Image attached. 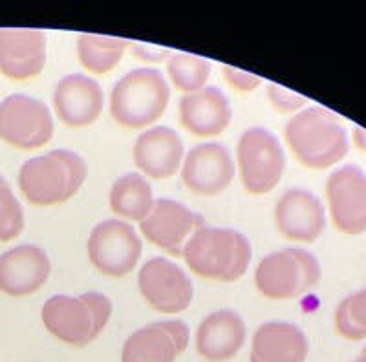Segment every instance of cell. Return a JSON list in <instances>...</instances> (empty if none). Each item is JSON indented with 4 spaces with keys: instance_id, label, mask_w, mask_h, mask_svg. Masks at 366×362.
Returning <instances> with one entry per match:
<instances>
[{
    "instance_id": "obj_1",
    "label": "cell",
    "mask_w": 366,
    "mask_h": 362,
    "mask_svg": "<svg viewBox=\"0 0 366 362\" xmlns=\"http://www.w3.org/2000/svg\"><path fill=\"white\" fill-rule=\"evenodd\" d=\"M284 139L297 161L312 171L337 165L350 150L348 132L337 116L322 106H308L287 121Z\"/></svg>"
},
{
    "instance_id": "obj_2",
    "label": "cell",
    "mask_w": 366,
    "mask_h": 362,
    "mask_svg": "<svg viewBox=\"0 0 366 362\" xmlns=\"http://www.w3.org/2000/svg\"><path fill=\"white\" fill-rule=\"evenodd\" d=\"M86 161L77 152L57 149L22 165L19 188L31 205L51 207L74 198L86 181Z\"/></svg>"
},
{
    "instance_id": "obj_3",
    "label": "cell",
    "mask_w": 366,
    "mask_h": 362,
    "mask_svg": "<svg viewBox=\"0 0 366 362\" xmlns=\"http://www.w3.org/2000/svg\"><path fill=\"white\" fill-rule=\"evenodd\" d=\"M182 256L200 278L234 282L249 269L253 251L240 231L204 225L192 234Z\"/></svg>"
},
{
    "instance_id": "obj_4",
    "label": "cell",
    "mask_w": 366,
    "mask_h": 362,
    "mask_svg": "<svg viewBox=\"0 0 366 362\" xmlns=\"http://www.w3.org/2000/svg\"><path fill=\"white\" fill-rule=\"evenodd\" d=\"M42 324L57 341L84 348L96 341L112 316V300L103 293L55 295L42 306Z\"/></svg>"
},
{
    "instance_id": "obj_5",
    "label": "cell",
    "mask_w": 366,
    "mask_h": 362,
    "mask_svg": "<svg viewBox=\"0 0 366 362\" xmlns=\"http://www.w3.org/2000/svg\"><path fill=\"white\" fill-rule=\"evenodd\" d=\"M171 101V88L156 68H136L114 84L110 116L119 126L137 130L154 125Z\"/></svg>"
},
{
    "instance_id": "obj_6",
    "label": "cell",
    "mask_w": 366,
    "mask_h": 362,
    "mask_svg": "<svg viewBox=\"0 0 366 362\" xmlns=\"http://www.w3.org/2000/svg\"><path fill=\"white\" fill-rule=\"evenodd\" d=\"M322 269L315 254L299 247L264 256L254 271L258 293L269 300H293L317 288Z\"/></svg>"
},
{
    "instance_id": "obj_7",
    "label": "cell",
    "mask_w": 366,
    "mask_h": 362,
    "mask_svg": "<svg viewBox=\"0 0 366 362\" xmlns=\"http://www.w3.org/2000/svg\"><path fill=\"white\" fill-rule=\"evenodd\" d=\"M286 154L274 134L262 126L246 130L237 145V171L249 194L262 196L273 191L282 179Z\"/></svg>"
},
{
    "instance_id": "obj_8",
    "label": "cell",
    "mask_w": 366,
    "mask_h": 362,
    "mask_svg": "<svg viewBox=\"0 0 366 362\" xmlns=\"http://www.w3.org/2000/svg\"><path fill=\"white\" fill-rule=\"evenodd\" d=\"M143 243L132 225L123 220H104L92 229L88 258L101 275L121 278L136 269Z\"/></svg>"
},
{
    "instance_id": "obj_9",
    "label": "cell",
    "mask_w": 366,
    "mask_h": 362,
    "mask_svg": "<svg viewBox=\"0 0 366 362\" xmlns=\"http://www.w3.org/2000/svg\"><path fill=\"white\" fill-rule=\"evenodd\" d=\"M50 109L24 94H11L0 103V139L19 150H37L54 138Z\"/></svg>"
},
{
    "instance_id": "obj_10",
    "label": "cell",
    "mask_w": 366,
    "mask_h": 362,
    "mask_svg": "<svg viewBox=\"0 0 366 362\" xmlns=\"http://www.w3.org/2000/svg\"><path fill=\"white\" fill-rule=\"evenodd\" d=\"M137 288L147 304L163 315H178L191 306L194 289L187 273L163 256L147 260L137 273Z\"/></svg>"
},
{
    "instance_id": "obj_11",
    "label": "cell",
    "mask_w": 366,
    "mask_h": 362,
    "mask_svg": "<svg viewBox=\"0 0 366 362\" xmlns=\"http://www.w3.org/2000/svg\"><path fill=\"white\" fill-rule=\"evenodd\" d=\"M332 223L342 234L366 233V174L355 165L333 171L326 179Z\"/></svg>"
},
{
    "instance_id": "obj_12",
    "label": "cell",
    "mask_w": 366,
    "mask_h": 362,
    "mask_svg": "<svg viewBox=\"0 0 366 362\" xmlns=\"http://www.w3.org/2000/svg\"><path fill=\"white\" fill-rule=\"evenodd\" d=\"M204 225V218L183 203L159 198L154 201L150 213L139 221V229L147 241L158 246L171 256H182L192 234Z\"/></svg>"
},
{
    "instance_id": "obj_13",
    "label": "cell",
    "mask_w": 366,
    "mask_h": 362,
    "mask_svg": "<svg viewBox=\"0 0 366 362\" xmlns=\"http://www.w3.org/2000/svg\"><path fill=\"white\" fill-rule=\"evenodd\" d=\"M182 181L198 196H217L233 183L237 165L222 143H202L185 156Z\"/></svg>"
},
{
    "instance_id": "obj_14",
    "label": "cell",
    "mask_w": 366,
    "mask_h": 362,
    "mask_svg": "<svg viewBox=\"0 0 366 362\" xmlns=\"http://www.w3.org/2000/svg\"><path fill=\"white\" fill-rule=\"evenodd\" d=\"M191 341L183 321H159L137 329L121 350V362H176Z\"/></svg>"
},
{
    "instance_id": "obj_15",
    "label": "cell",
    "mask_w": 366,
    "mask_h": 362,
    "mask_svg": "<svg viewBox=\"0 0 366 362\" xmlns=\"http://www.w3.org/2000/svg\"><path fill=\"white\" fill-rule=\"evenodd\" d=\"M274 225L284 238L313 243L326 229V211L313 192L290 188L274 207Z\"/></svg>"
},
{
    "instance_id": "obj_16",
    "label": "cell",
    "mask_w": 366,
    "mask_h": 362,
    "mask_svg": "<svg viewBox=\"0 0 366 362\" xmlns=\"http://www.w3.org/2000/svg\"><path fill=\"white\" fill-rule=\"evenodd\" d=\"M50 273V256L34 243H22L0 254V291L9 296H28L39 291Z\"/></svg>"
},
{
    "instance_id": "obj_17",
    "label": "cell",
    "mask_w": 366,
    "mask_h": 362,
    "mask_svg": "<svg viewBox=\"0 0 366 362\" xmlns=\"http://www.w3.org/2000/svg\"><path fill=\"white\" fill-rule=\"evenodd\" d=\"M104 106L101 84L83 74H71L57 83L54 92L55 114L64 125L83 129L99 119Z\"/></svg>"
},
{
    "instance_id": "obj_18",
    "label": "cell",
    "mask_w": 366,
    "mask_h": 362,
    "mask_svg": "<svg viewBox=\"0 0 366 362\" xmlns=\"http://www.w3.org/2000/svg\"><path fill=\"white\" fill-rule=\"evenodd\" d=\"M46 66L42 29L0 28V74L11 81L34 79Z\"/></svg>"
},
{
    "instance_id": "obj_19",
    "label": "cell",
    "mask_w": 366,
    "mask_h": 362,
    "mask_svg": "<svg viewBox=\"0 0 366 362\" xmlns=\"http://www.w3.org/2000/svg\"><path fill=\"white\" fill-rule=\"evenodd\" d=\"M136 167L154 179H167L182 169L185 149L179 134L171 126H152L134 143Z\"/></svg>"
},
{
    "instance_id": "obj_20",
    "label": "cell",
    "mask_w": 366,
    "mask_h": 362,
    "mask_svg": "<svg viewBox=\"0 0 366 362\" xmlns=\"http://www.w3.org/2000/svg\"><path fill=\"white\" fill-rule=\"evenodd\" d=\"M246 324L237 311L220 309L205 316L194 337L196 351L207 362H227L246 344Z\"/></svg>"
},
{
    "instance_id": "obj_21",
    "label": "cell",
    "mask_w": 366,
    "mask_h": 362,
    "mask_svg": "<svg viewBox=\"0 0 366 362\" xmlns=\"http://www.w3.org/2000/svg\"><path fill=\"white\" fill-rule=\"evenodd\" d=\"M178 110L183 129L196 138L220 136L233 119L227 96L214 86H205L200 92L183 96Z\"/></svg>"
},
{
    "instance_id": "obj_22",
    "label": "cell",
    "mask_w": 366,
    "mask_h": 362,
    "mask_svg": "<svg viewBox=\"0 0 366 362\" xmlns=\"http://www.w3.org/2000/svg\"><path fill=\"white\" fill-rule=\"evenodd\" d=\"M310 342L306 333L290 322H266L251 341V362H306Z\"/></svg>"
},
{
    "instance_id": "obj_23",
    "label": "cell",
    "mask_w": 366,
    "mask_h": 362,
    "mask_svg": "<svg viewBox=\"0 0 366 362\" xmlns=\"http://www.w3.org/2000/svg\"><path fill=\"white\" fill-rule=\"evenodd\" d=\"M154 192L139 172H127L114 181L109 194L112 213L125 220L142 221L154 205Z\"/></svg>"
},
{
    "instance_id": "obj_24",
    "label": "cell",
    "mask_w": 366,
    "mask_h": 362,
    "mask_svg": "<svg viewBox=\"0 0 366 362\" xmlns=\"http://www.w3.org/2000/svg\"><path fill=\"white\" fill-rule=\"evenodd\" d=\"M77 57L83 68L97 75L112 71L119 64L121 57L129 48V41L119 37L81 34L77 37Z\"/></svg>"
},
{
    "instance_id": "obj_25",
    "label": "cell",
    "mask_w": 366,
    "mask_h": 362,
    "mask_svg": "<svg viewBox=\"0 0 366 362\" xmlns=\"http://www.w3.org/2000/svg\"><path fill=\"white\" fill-rule=\"evenodd\" d=\"M167 74L179 92L189 96L204 90L211 75V63L198 55L174 54L167 63Z\"/></svg>"
},
{
    "instance_id": "obj_26",
    "label": "cell",
    "mask_w": 366,
    "mask_h": 362,
    "mask_svg": "<svg viewBox=\"0 0 366 362\" xmlns=\"http://www.w3.org/2000/svg\"><path fill=\"white\" fill-rule=\"evenodd\" d=\"M335 329L342 338L352 342L366 338V288L341 300L335 309Z\"/></svg>"
},
{
    "instance_id": "obj_27",
    "label": "cell",
    "mask_w": 366,
    "mask_h": 362,
    "mask_svg": "<svg viewBox=\"0 0 366 362\" xmlns=\"http://www.w3.org/2000/svg\"><path fill=\"white\" fill-rule=\"evenodd\" d=\"M24 231V211L11 187L0 174V241H11Z\"/></svg>"
},
{
    "instance_id": "obj_28",
    "label": "cell",
    "mask_w": 366,
    "mask_h": 362,
    "mask_svg": "<svg viewBox=\"0 0 366 362\" xmlns=\"http://www.w3.org/2000/svg\"><path fill=\"white\" fill-rule=\"evenodd\" d=\"M267 99H269L271 106H273L277 112L287 114V112H297V110H302V106L308 101L306 97L299 96V94L287 90V88L279 86V84H267Z\"/></svg>"
},
{
    "instance_id": "obj_29",
    "label": "cell",
    "mask_w": 366,
    "mask_h": 362,
    "mask_svg": "<svg viewBox=\"0 0 366 362\" xmlns=\"http://www.w3.org/2000/svg\"><path fill=\"white\" fill-rule=\"evenodd\" d=\"M222 75H224V79L227 81L229 86L234 88L237 92H253L262 83V79L257 77V75L227 66V64H222Z\"/></svg>"
},
{
    "instance_id": "obj_30",
    "label": "cell",
    "mask_w": 366,
    "mask_h": 362,
    "mask_svg": "<svg viewBox=\"0 0 366 362\" xmlns=\"http://www.w3.org/2000/svg\"><path fill=\"white\" fill-rule=\"evenodd\" d=\"M132 55L136 59H142L145 63L152 64L163 63L165 59H171V51L165 50V48L149 46V44H139V42H134L132 44Z\"/></svg>"
},
{
    "instance_id": "obj_31",
    "label": "cell",
    "mask_w": 366,
    "mask_h": 362,
    "mask_svg": "<svg viewBox=\"0 0 366 362\" xmlns=\"http://www.w3.org/2000/svg\"><path fill=\"white\" fill-rule=\"evenodd\" d=\"M354 143L359 146L361 150L366 152V132L362 129H355L354 130Z\"/></svg>"
},
{
    "instance_id": "obj_32",
    "label": "cell",
    "mask_w": 366,
    "mask_h": 362,
    "mask_svg": "<svg viewBox=\"0 0 366 362\" xmlns=\"http://www.w3.org/2000/svg\"><path fill=\"white\" fill-rule=\"evenodd\" d=\"M352 362H366V353H361L357 358H355V361H352Z\"/></svg>"
},
{
    "instance_id": "obj_33",
    "label": "cell",
    "mask_w": 366,
    "mask_h": 362,
    "mask_svg": "<svg viewBox=\"0 0 366 362\" xmlns=\"http://www.w3.org/2000/svg\"><path fill=\"white\" fill-rule=\"evenodd\" d=\"M362 353H366V346H365V350H362Z\"/></svg>"
}]
</instances>
